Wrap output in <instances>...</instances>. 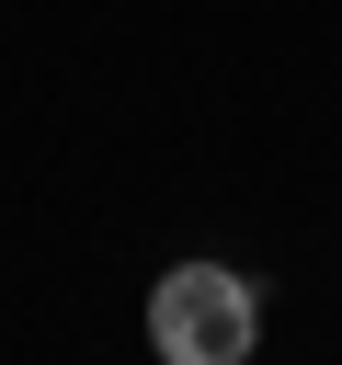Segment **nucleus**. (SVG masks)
<instances>
[{
	"label": "nucleus",
	"mask_w": 342,
	"mask_h": 365,
	"mask_svg": "<svg viewBox=\"0 0 342 365\" xmlns=\"http://www.w3.org/2000/svg\"><path fill=\"white\" fill-rule=\"evenodd\" d=\"M262 342V285L228 262H171L148 285V354L160 365H251Z\"/></svg>",
	"instance_id": "1"
}]
</instances>
